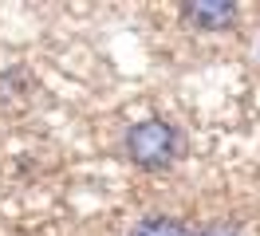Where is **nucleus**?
I'll return each instance as SVG.
<instances>
[{
	"label": "nucleus",
	"mask_w": 260,
	"mask_h": 236,
	"mask_svg": "<svg viewBox=\"0 0 260 236\" xmlns=\"http://www.w3.org/2000/svg\"><path fill=\"white\" fill-rule=\"evenodd\" d=\"M193 236H241L237 228H229V224H205L201 232H193Z\"/></svg>",
	"instance_id": "nucleus-4"
},
{
	"label": "nucleus",
	"mask_w": 260,
	"mask_h": 236,
	"mask_svg": "<svg viewBox=\"0 0 260 236\" xmlns=\"http://www.w3.org/2000/svg\"><path fill=\"white\" fill-rule=\"evenodd\" d=\"M130 236H193L189 232V224L178 217H170V213H154V217H142L134 228H130Z\"/></svg>",
	"instance_id": "nucleus-3"
},
{
	"label": "nucleus",
	"mask_w": 260,
	"mask_h": 236,
	"mask_svg": "<svg viewBox=\"0 0 260 236\" xmlns=\"http://www.w3.org/2000/svg\"><path fill=\"white\" fill-rule=\"evenodd\" d=\"M126 157L142 170H166L181 157V130L166 118H146V122H134L126 130Z\"/></svg>",
	"instance_id": "nucleus-1"
},
{
	"label": "nucleus",
	"mask_w": 260,
	"mask_h": 236,
	"mask_svg": "<svg viewBox=\"0 0 260 236\" xmlns=\"http://www.w3.org/2000/svg\"><path fill=\"white\" fill-rule=\"evenodd\" d=\"M181 20L193 24L197 31H225V28H233V24L241 20V12H237L233 4L209 0V4H185V8H181Z\"/></svg>",
	"instance_id": "nucleus-2"
}]
</instances>
